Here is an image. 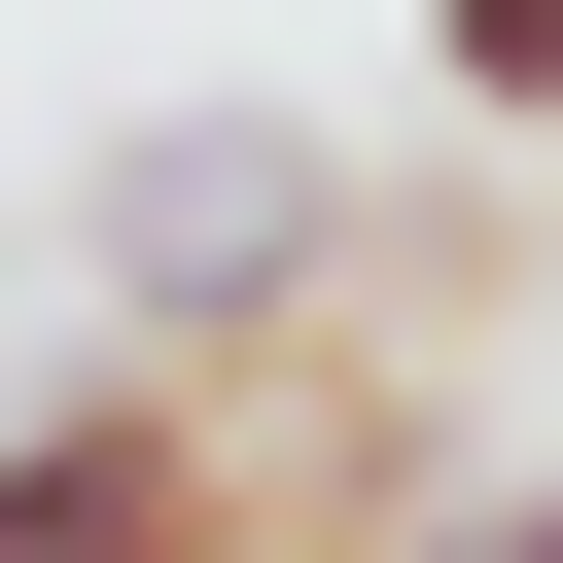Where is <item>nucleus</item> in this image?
I'll return each mask as SVG.
<instances>
[{"mask_svg": "<svg viewBox=\"0 0 563 563\" xmlns=\"http://www.w3.org/2000/svg\"><path fill=\"white\" fill-rule=\"evenodd\" d=\"M282 317H352V141L317 106H141L106 141V352L141 387H246Z\"/></svg>", "mask_w": 563, "mask_h": 563, "instance_id": "1", "label": "nucleus"}, {"mask_svg": "<svg viewBox=\"0 0 563 563\" xmlns=\"http://www.w3.org/2000/svg\"><path fill=\"white\" fill-rule=\"evenodd\" d=\"M211 528H282V493H246V387L70 352V387L0 422V563H211Z\"/></svg>", "mask_w": 563, "mask_h": 563, "instance_id": "2", "label": "nucleus"}, {"mask_svg": "<svg viewBox=\"0 0 563 563\" xmlns=\"http://www.w3.org/2000/svg\"><path fill=\"white\" fill-rule=\"evenodd\" d=\"M457 35V106H563V0H422Z\"/></svg>", "mask_w": 563, "mask_h": 563, "instance_id": "3", "label": "nucleus"}, {"mask_svg": "<svg viewBox=\"0 0 563 563\" xmlns=\"http://www.w3.org/2000/svg\"><path fill=\"white\" fill-rule=\"evenodd\" d=\"M211 563H352V528H211Z\"/></svg>", "mask_w": 563, "mask_h": 563, "instance_id": "4", "label": "nucleus"}]
</instances>
